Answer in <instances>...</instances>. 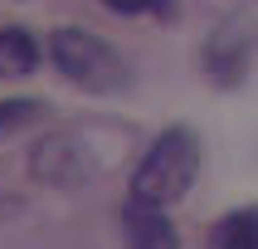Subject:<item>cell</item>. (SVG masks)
I'll return each instance as SVG.
<instances>
[{"instance_id": "52a82bcc", "label": "cell", "mask_w": 258, "mask_h": 249, "mask_svg": "<svg viewBox=\"0 0 258 249\" xmlns=\"http://www.w3.org/2000/svg\"><path fill=\"white\" fill-rule=\"evenodd\" d=\"M210 249H258V205L229 210L210 230Z\"/></svg>"}, {"instance_id": "7a4b0ae2", "label": "cell", "mask_w": 258, "mask_h": 249, "mask_svg": "<svg viewBox=\"0 0 258 249\" xmlns=\"http://www.w3.org/2000/svg\"><path fill=\"white\" fill-rule=\"evenodd\" d=\"M49 59H54V69L63 73L73 88H83V93H122V88L132 83L127 59L117 54L102 34H88V29H78V25H63V29L49 34Z\"/></svg>"}, {"instance_id": "ba28073f", "label": "cell", "mask_w": 258, "mask_h": 249, "mask_svg": "<svg viewBox=\"0 0 258 249\" xmlns=\"http://www.w3.org/2000/svg\"><path fill=\"white\" fill-rule=\"evenodd\" d=\"M34 122H49L44 98H0V137H15V132L34 127Z\"/></svg>"}, {"instance_id": "3957f363", "label": "cell", "mask_w": 258, "mask_h": 249, "mask_svg": "<svg viewBox=\"0 0 258 249\" xmlns=\"http://www.w3.org/2000/svg\"><path fill=\"white\" fill-rule=\"evenodd\" d=\"M200 64L210 73V83L239 88L248 78V69L258 64V10H234L224 15L210 34H205Z\"/></svg>"}, {"instance_id": "6da1fadb", "label": "cell", "mask_w": 258, "mask_h": 249, "mask_svg": "<svg viewBox=\"0 0 258 249\" xmlns=\"http://www.w3.org/2000/svg\"><path fill=\"white\" fill-rule=\"evenodd\" d=\"M195 176H200V137H195V127L175 122L142 152L137 171H132V195L171 210L175 201L190 195Z\"/></svg>"}, {"instance_id": "277c9868", "label": "cell", "mask_w": 258, "mask_h": 249, "mask_svg": "<svg viewBox=\"0 0 258 249\" xmlns=\"http://www.w3.org/2000/svg\"><path fill=\"white\" fill-rule=\"evenodd\" d=\"M29 176L49 190H78L93 176V152L78 132H44L29 146Z\"/></svg>"}, {"instance_id": "8992f818", "label": "cell", "mask_w": 258, "mask_h": 249, "mask_svg": "<svg viewBox=\"0 0 258 249\" xmlns=\"http://www.w3.org/2000/svg\"><path fill=\"white\" fill-rule=\"evenodd\" d=\"M39 54H44L39 39H34L25 25H5L0 29V73H20V78H25V73L39 69Z\"/></svg>"}, {"instance_id": "5b68a950", "label": "cell", "mask_w": 258, "mask_h": 249, "mask_svg": "<svg viewBox=\"0 0 258 249\" xmlns=\"http://www.w3.org/2000/svg\"><path fill=\"white\" fill-rule=\"evenodd\" d=\"M122 234H127V249H180L171 210L137 201V195H127V205H122Z\"/></svg>"}, {"instance_id": "9c48e42d", "label": "cell", "mask_w": 258, "mask_h": 249, "mask_svg": "<svg viewBox=\"0 0 258 249\" xmlns=\"http://www.w3.org/2000/svg\"><path fill=\"white\" fill-rule=\"evenodd\" d=\"M112 15H127V20H137V15H175V0H102Z\"/></svg>"}]
</instances>
